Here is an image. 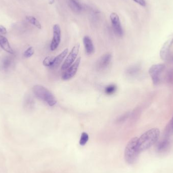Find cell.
<instances>
[{"instance_id":"8fae6325","label":"cell","mask_w":173,"mask_h":173,"mask_svg":"<svg viewBox=\"0 0 173 173\" xmlns=\"http://www.w3.org/2000/svg\"><path fill=\"white\" fill-rule=\"evenodd\" d=\"M83 43L85 49V51L88 55L93 54L95 48L91 39L89 36H85L83 38Z\"/></svg>"},{"instance_id":"7402d4cb","label":"cell","mask_w":173,"mask_h":173,"mask_svg":"<svg viewBox=\"0 0 173 173\" xmlns=\"http://www.w3.org/2000/svg\"><path fill=\"white\" fill-rule=\"evenodd\" d=\"M11 63H12V60L10 59V58L8 57L5 58L2 62L3 68L5 70H7L10 67V65H11Z\"/></svg>"},{"instance_id":"6da1fadb","label":"cell","mask_w":173,"mask_h":173,"mask_svg":"<svg viewBox=\"0 0 173 173\" xmlns=\"http://www.w3.org/2000/svg\"><path fill=\"white\" fill-rule=\"evenodd\" d=\"M160 135V131L157 128H152L145 132L138 139V146L140 152L145 151L157 141Z\"/></svg>"},{"instance_id":"44dd1931","label":"cell","mask_w":173,"mask_h":173,"mask_svg":"<svg viewBox=\"0 0 173 173\" xmlns=\"http://www.w3.org/2000/svg\"><path fill=\"white\" fill-rule=\"evenodd\" d=\"M89 140V135L86 132H83L80 138V144L81 146L86 145Z\"/></svg>"},{"instance_id":"2e32d148","label":"cell","mask_w":173,"mask_h":173,"mask_svg":"<svg viewBox=\"0 0 173 173\" xmlns=\"http://www.w3.org/2000/svg\"><path fill=\"white\" fill-rule=\"evenodd\" d=\"M117 86L115 84H110L106 86L104 89L105 93L108 95H112L115 93L117 90Z\"/></svg>"},{"instance_id":"30bf717a","label":"cell","mask_w":173,"mask_h":173,"mask_svg":"<svg viewBox=\"0 0 173 173\" xmlns=\"http://www.w3.org/2000/svg\"><path fill=\"white\" fill-rule=\"evenodd\" d=\"M173 44V34L170 36L167 41L163 44L160 51V56L161 59L165 60L167 59L169 55L170 50Z\"/></svg>"},{"instance_id":"d6986e66","label":"cell","mask_w":173,"mask_h":173,"mask_svg":"<svg viewBox=\"0 0 173 173\" xmlns=\"http://www.w3.org/2000/svg\"><path fill=\"white\" fill-rule=\"evenodd\" d=\"M140 68L138 66H133L128 68L127 70V74L131 76H134L138 74L139 72Z\"/></svg>"},{"instance_id":"ba28073f","label":"cell","mask_w":173,"mask_h":173,"mask_svg":"<svg viewBox=\"0 0 173 173\" xmlns=\"http://www.w3.org/2000/svg\"><path fill=\"white\" fill-rule=\"evenodd\" d=\"M81 58L80 57L78 58L72 65L70 66L69 68L65 70V71L64 72L62 75V80L65 81L69 80L74 77L78 71V68L81 63Z\"/></svg>"},{"instance_id":"484cf974","label":"cell","mask_w":173,"mask_h":173,"mask_svg":"<svg viewBox=\"0 0 173 173\" xmlns=\"http://www.w3.org/2000/svg\"><path fill=\"white\" fill-rule=\"evenodd\" d=\"M133 1L142 7H145L146 5V3L145 2V0H133Z\"/></svg>"},{"instance_id":"8992f818","label":"cell","mask_w":173,"mask_h":173,"mask_svg":"<svg viewBox=\"0 0 173 173\" xmlns=\"http://www.w3.org/2000/svg\"><path fill=\"white\" fill-rule=\"evenodd\" d=\"M110 19L115 34L119 37H123V28L121 26L119 16L115 12H112L110 15Z\"/></svg>"},{"instance_id":"5b68a950","label":"cell","mask_w":173,"mask_h":173,"mask_svg":"<svg viewBox=\"0 0 173 173\" xmlns=\"http://www.w3.org/2000/svg\"><path fill=\"white\" fill-rule=\"evenodd\" d=\"M80 48V44L78 43L76 44L72 49L70 54L68 55V57L66 58L65 60L61 66L62 70H65L70 66L72 65L74 63V60L78 56Z\"/></svg>"},{"instance_id":"9c48e42d","label":"cell","mask_w":173,"mask_h":173,"mask_svg":"<svg viewBox=\"0 0 173 173\" xmlns=\"http://www.w3.org/2000/svg\"><path fill=\"white\" fill-rule=\"evenodd\" d=\"M112 54L109 53L103 55L98 59L96 63V68L99 70H103L110 65L112 61Z\"/></svg>"},{"instance_id":"9a60e30c","label":"cell","mask_w":173,"mask_h":173,"mask_svg":"<svg viewBox=\"0 0 173 173\" xmlns=\"http://www.w3.org/2000/svg\"><path fill=\"white\" fill-rule=\"evenodd\" d=\"M68 52V49L67 48V49H65V50H63L60 54H59L58 55L56 56V57H55L54 62H53V64L52 68H57V66L59 65L61 63V62L64 59L67 55Z\"/></svg>"},{"instance_id":"277c9868","label":"cell","mask_w":173,"mask_h":173,"mask_svg":"<svg viewBox=\"0 0 173 173\" xmlns=\"http://www.w3.org/2000/svg\"><path fill=\"white\" fill-rule=\"evenodd\" d=\"M165 69L164 64H156L152 66L149 70V74L153 84L157 85L161 82V75Z\"/></svg>"},{"instance_id":"5bb4252c","label":"cell","mask_w":173,"mask_h":173,"mask_svg":"<svg viewBox=\"0 0 173 173\" xmlns=\"http://www.w3.org/2000/svg\"><path fill=\"white\" fill-rule=\"evenodd\" d=\"M170 142L167 138H165L159 142L156 146V149L159 152H165L169 148Z\"/></svg>"},{"instance_id":"52a82bcc","label":"cell","mask_w":173,"mask_h":173,"mask_svg":"<svg viewBox=\"0 0 173 173\" xmlns=\"http://www.w3.org/2000/svg\"><path fill=\"white\" fill-rule=\"evenodd\" d=\"M61 31L59 25L54 24L53 26V38L50 45V49L52 51L56 50L61 42Z\"/></svg>"},{"instance_id":"4316f807","label":"cell","mask_w":173,"mask_h":173,"mask_svg":"<svg viewBox=\"0 0 173 173\" xmlns=\"http://www.w3.org/2000/svg\"><path fill=\"white\" fill-rule=\"evenodd\" d=\"M0 34H7V30L3 26H0Z\"/></svg>"},{"instance_id":"4fadbf2b","label":"cell","mask_w":173,"mask_h":173,"mask_svg":"<svg viewBox=\"0 0 173 173\" xmlns=\"http://www.w3.org/2000/svg\"><path fill=\"white\" fill-rule=\"evenodd\" d=\"M0 46L6 52L10 54H14V51L11 47L7 39L1 34H0Z\"/></svg>"},{"instance_id":"7c38bea8","label":"cell","mask_w":173,"mask_h":173,"mask_svg":"<svg viewBox=\"0 0 173 173\" xmlns=\"http://www.w3.org/2000/svg\"><path fill=\"white\" fill-rule=\"evenodd\" d=\"M68 3L72 11L75 13H80L83 9V6L78 0H68Z\"/></svg>"},{"instance_id":"d4e9b609","label":"cell","mask_w":173,"mask_h":173,"mask_svg":"<svg viewBox=\"0 0 173 173\" xmlns=\"http://www.w3.org/2000/svg\"><path fill=\"white\" fill-rule=\"evenodd\" d=\"M129 114L127 113V114H124L123 115L120 116L117 119V123H123V121H125V119H127L128 117L129 116Z\"/></svg>"},{"instance_id":"3957f363","label":"cell","mask_w":173,"mask_h":173,"mask_svg":"<svg viewBox=\"0 0 173 173\" xmlns=\"http://www.w3.org/2000/svg\"><path fill=\"white\" fill-rule=\"evenodd\" d=\"M138 138L134 137L130 140L125 150V159L128 163L133 164L137 159L140 151L138 146Z\"/></svg>"},{"instance_id":"cb8c5ba5","label":"cell","mask_w":173,"mask_h":173,"mask_svg":"<svg viewBox=\"0 0 173 173\" xmlns=\"http://www.w3.org/2000/svg\"><path fill=\"white\" fill-rule=\"evenodd\" d=\"M34 50L32 47H30L27 49L24 53V56L26 58L30 57L34 55Z\"/></svg>"},{"instance_id":"7a4b0ae2","label":"cell","mask_w":173,"mask_h":173,"mask_svg":"<svg viewBox=\"0 0 173 173\" xmlns=\"http://www.w3.org/2000/svg\"><path fill=\"white\" fill-rule=\"evenodd\" d=\"M32 91L36 97L45 101L50 106H53L57 103V100L53 94L44 86L37 85L34 86Z\"/></svg>"},{"instance_id":"603a6c76","label":"cell","mask_w":173,"mask_h":173,"mask_svg":"<svg viewBox=\"0 0 173 173\" xmlns=\"http://www.w3.org/2000/svg\"><path fill=\"white\" fill-rule=\"evenodd\" d=\"M34 103V100L32 99V98L30 97V96H28V97L26 98V101L24 102V104L26 107L29 108L33 107Z\"/></svg>"},{"instance_id":"e0dca14e","label":"cell","mask_w":173,"mask_h":173,"mask_svg":"<svg viewBox=\"0 0 173 173\" xmlns=\"http://www.w3.org/2000/svg\"><path fill=\"white\" fill-rule=\"evenodd\" d=\"M173 134V116L170 121L165 130V135L167 137L172 135Z\"/></svg>"},{"instance_id":"ac0fdd59","label":"cell","mask_w":173,"mask_h":173,"mask_svg":"<svg viewBox=\"0 0 173 173\" xmlns=\"http://www.w3.org/2000/svg\"><path fill=\"white\" fill-rule=\"evenodd\" d=\"M26 19L27 21H28L30 24L34 25V26H36L39 29H41L42 28L41 24L34 17L31 16H26Z\"/></svg>"},{"instance_id":"ffe728a7","label":"cell","mask_w":173,"mask_h":173,"mask_svg":"<svg viewBox=\"0 0 173 173\" xmlns=\"http://www.w3.org/2000/svg\"><path fill=\"white\" fill-rule=\"evenodd\" d=\"M54 58L55 57L53 56H48L45 58L43 60V65L46 67H49L52 68L53 62H54Z\"/></svg>"}]
</instances>
